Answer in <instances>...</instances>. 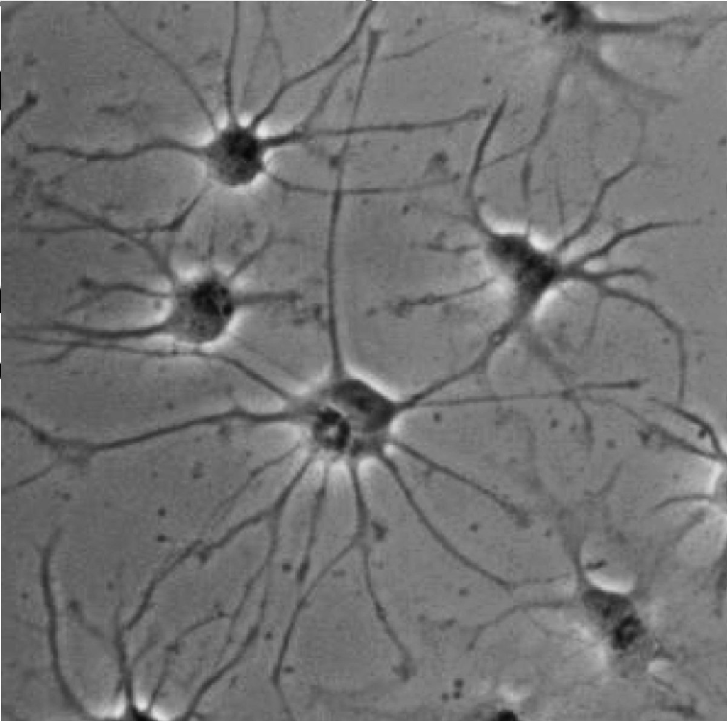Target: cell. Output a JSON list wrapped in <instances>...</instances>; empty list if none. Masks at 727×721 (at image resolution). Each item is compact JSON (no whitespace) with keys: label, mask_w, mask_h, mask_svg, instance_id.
<instances>
[{"label":"cell","mask_w":727,"mask_h":721,"mask_svg":"<svg viewBox=\"0 0 727 721\" xmlns=\"http://www.w3.org/2000/svg\"><path fill=\"white\" fill-rule=\"evenodd\" d=\"M43 585L45 595V601L50 617L49 640L50 644V650L53 658V667L54 673L55 674V677L58 680V682L61 690L62 691H66L68 688L61 676L58 666V651L56 645V613L55 606L53 605V597L51 595L50 585L48 582L47 565H44L43 568Z\"/></svg>","instance_id":"obj_7"},{"label":"cell","mask_w":727,"mask_h":721,"mask_svg":"<svg viewBox=\"0 0 727 721\" xmlns=\"http://www.w3.org/2000/svg\"><path fill=\"white\" fill-rule=\"evenodd\" d=\"M498 719L499 720H505V721L515 720V715L513 713H510V712H503L500 713L498 715Z\"/></svg>","instance_id":"obj_9"},{"label":"cell","mask_w":727,"mask_h":721,"mask_svg":"<svg viewBox=\"0 0 727 721\" xmlns=\"http://www.w3.org/2000/svg\"><path fill=\"white\" fill-rule=\"evenodd\" d=\"M588 608L604 619H612L622 615L629 602L624 597L599 590H591L584 595Z\"/></svg>","instance_id":"obj_5"},{"label":"cell","mask_w":727,"mask_h":721,"mask_svg":"<svg viewBox=\"0 0 727 721\" xmlns=\"http://www.w3.org/2000/svg\"><path fill=\"white\" fill-rule=\"evenodd\" d=\"M266 605V602L262 601L261 606V613L259 615L258 620L256 625L250 631L246 641L244 642L241 646V649L237 653L236 656L226 666L221 668L218 672H217L213 676L209 678L203 683L197 693L195 695L187 712L182 717H180V720H188L194 714L197 708V706L198 705L202 695L205 693V692L211 687L212 684L216 683L220 678H222L229 670L232 668L241 659L244 654L246 653L248 647L254 641V639H256L258 634L261 624L264 618Z\"/></svg>","instance_id":"obj_6"},{"label":"cell","mask_w":727,"mask_h":721,"mask_svg":"<svg viewBox=\"0 0 727 721\" xmlns=\"http://www.w3.org/2000/svg\"><path fill=\"white\" fill-rule=\"evenodd\" d=\"M251 262L248 257L230 271L209 269L187 277L170 270L169 287L159 293L167 301L166 312L150 325L153 338L177 345L180 356L207 350L227 336L244 311L282 300L280 293L239 285V276Z\"/></svg>","instance_id":"obj_1"},{"label":"cell","mask_w":727,"mask_h":721,"mask_svg":"<svg viewBox=\"0 0 727 721\" xmlns=\"http://www.w3.org/2000/svg\"><path fill=\"white\" fill-rule=\"evenodd\" d=\"M328 345L327 374L312 389L346 419L356 434L387 438L400 419L421 406L424 391L393 395L351 369L340 337H330Z\"/></svg>","instance_id":"obj_3"},{"label":"cell","mask_w":727,"mask_h":721,"mask_svg":"<svg viewBox=\"0 0 727 721\" xmlns=\"http://www.w3.org/2000/svg\"><path fill=\"white\" fill-rule=\"evenodd\" d=\"M234 70L224 75L226 119L217 125L205 104L204 111L212 124L210 137L200 143L168 139L155 148L186 156L199 166L207 186L225 191H243L263 180L279 183L270 170L269 158L290 140L288 134H263L261 128L273 114L283 93L280 87L247 121H242L235 105Z\"/></svg>","instance_id":"obj_2"},{"label":"cell","mask_w":727,"mask_h":721,"mask_svg":"<svg viewBox=\"0 0 727 721\" xmlns=\"http://www.w3.org/2000/svg\"><path fill=\"white\" fill-rule=\"evenodd\" d=\"M640 620L629 615L622 619L613 631L612 644L616 649H627L641 632Z\"/></svg>","instance_id":"obj_8"},{"label":"cell","mask_w":727,"mask_h":721,"mask_svg":"<svg viewBox=\"0 0 727 721\" xmlns=\"http://www.w3.org/2000/svg\"><path fill=\"white\" fill-rule=\"evenodd\" d=\"M481 249L491 267L509 282L519 296L538 298L569 281L589 282L591 271L585 267L586 256L566 259L559 247L537 244L526 232L499 231L487 224L479 229Z\"/></svg>","instance_id":"obj_4"}]
</instances>
